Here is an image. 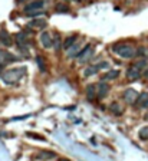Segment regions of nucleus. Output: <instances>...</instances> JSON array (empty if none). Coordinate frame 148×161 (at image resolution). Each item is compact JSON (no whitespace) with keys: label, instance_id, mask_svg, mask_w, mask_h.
Masks as SVG:
<instances>
[{"label":"nucleus","instance_id":"nucleus-8","mask_svg":"<svg viewBox=\"0 0 148 161\" xmlns=\"http://www.w3.org/2000/svg\"><path fill=\"white\" fill-rule=\"evenodd\" d=\"M16 59L17 58H15L13 55H10L9 52H2V50H0V66H5L6 63L16 61Z\"/></svg>","mask_w":148,"mask_h":161},{"label":"nucleus","instance_id":"nucleus-7","mask_svg":"<svg viewBox=\"0 0 148 161\" xmlns=\"http://www.w3.org/2000/svg\"><path fill=\"white\" fill-rule=\"evenodd\" d=\"M140 76H141V71H140L138 68H135L134 65L126 71V78L130 79V81H137Z\"/></svg>","mask_w":148,"mask_h":161},{"label":"nucleus","instance_id":"nucleus-24","mask_svg":"<svg viewBox=\"0 0 148 161\" xmlns=\"http://www.w3.org/2000/svg\"><path fill=\"white\" fill-rule=\"evenodd\" d=\"M98 68L99 69H108V68H109V63H108V62H101V63H98Z\"/></svg>","mask_w":148,"mask_h":161},{"label":"nucleus","instance_id":"nucleus-15","mask_svg":"<svg viewBox=\"0 0 148 161\" xmlns=\"http://www.w3.org/2000/svg\"><path fill=\"white\" fill-rule=\"evenodd\" d=\"M95 94H96V86L95 85H88L86 86V95H88L89 99H92L95 96Z\"/></svg>","mask_w":148,"mask_h":161},{"label":"nucleus","instance_id":"nucleus-10","mask_svg":"<svg viewBox=\"0 0 148 161\" xmlns=\"http://www.w3.org/2000/svg\"><path fill=\"white\" fill-rule=\"evenodd\" d=\"M46 20L45 19H36V20H32V22H29V26L30 28H39V29H43L46 28Z\"/></svg>","mask_w":148,"mask_h":161},{"label":"nucleus","instance_id":"nucleus-12","mask_svg":"<svg viewBox=\"0 0 148 161\" xmlns=\"http://www.w3.org/2000/svg\"><path fill=\"white\" fill-rule=\"evenodd\" d=\"M99 71V68H98V65H91V66H88L85 71H83V76H92V75H95V73Z\"/></svg>","mask_w":148,"mask_h":161},{"label":"nucleus","instance_id":"nucleus-21","mask_svg":"<svg viewBox=\"0 0 148 161\" xmlns=\"http://www.w3.org/2000/svg\"><path fill=\"white\" fill-rule=\"evenodd\" d=\"M135 56H143L144 59H145V58H147L148 56V48H140V49H137V55Z\"/></svg>","mask_w":148,"mask_h":161},{"label":"nucleus","instance_id":"nucleus-18","mask_svg":"<svg viewBox=\"0 0 148 161\" xmlns=\"http://www.w3.org/2000/svg\"><path fill=\"white\" fill-rule=\"evenodd\" d=\"M138 135H140V138L144 139V141H147L148 139V127H144L140 129V132H138Z\"/></svg>","mask_w":148,"mask_h":161},{"label":"nucleus","instance_id":"nucleus-16","mask_svg":"<svg viewBox=\"0 0 148 161\" xmlns=\"http://www.w3.org/2000/svg\"><path fill=\"white\" fill-rule=\"evenodd\" d=\"M134 66H135V68H138L140 71H144V69L147 68V59H144V58H143L141 61L135 62V63H134Z\"/></svg>","mask_w":148,"mask_h":161},{"label":"nucleus","instance_id":"nucleus-6","mask_svg":"<svg viewBox=\"0 0 148 161\" xmlns=\"http://www.w3.org/2000/svg\"><path fill=\"white\" fill-rule=\"evenodd\" d=\"M108 92H109V86H108V83L99 82L98 85H96V95H98L99 99L105 98V96L108 95Z\"/></svg>","mask_w":148,"mask_h":161},{"label":"nucleus","instance_id":"nucleus-20","mask_svg":"<svg viewBox=\"0 0 148 161\" xmlns=\"http://www.w3.org/2000/svg\"><path fill=\"white\" fill-rule=\"evenodd\" d=\"M36 62H38L39 69H40L42 72H45V71H46V65H45V59H43V58H42V56H38V58H36Z\"/></svg>","mask_w":148,"mask_h":161},{"label":"nucleus","instance_id":"nucleus-9","mask_svg":"<svg viewBox=\"0 0 148 161\" xmlns=\"http://www.w3.org/2000/svg\"><path fill=\"white\" fill-rule=\"evenodd\" d=\"M0 40H2V43L5 45V46H12V43H13L12 36L9 35L7 30H5V29H2V30H0Z\"/></svg>","mask_w":148,"mask_h":161},{"label":"nucleus","instance_id":"nucleus-28","mask_svg":"<svg viewBox=\"0 0 148 161\" xmlns=\"http://www.w3.org/2000/svg\"><path fill=\"white\" fill-rule=\"evenodd\" d=\"M144 76H145V78H148V71H145V73H144Z\"/></svg>","mask_w":148,"mask_h":161},{"label":"nucleus","instance_id":"nucleus-11","mask_svg":"<svg viewBox=\"0 0 148 161\" xmlns=\"http://www.w3.org/2000/svg\"><path fill=\"white\" fill-rule=\"evenodd\" d=\"M119 76V71L118 69H112V71H109V72H106L102 76V79H106V81H112V79H116Z\"/></svg>","mask_w":148,"mask_h":161},{"label":"nucleus","instance_id":"nucleus-1","mask_svg":"<svg viewBox=\"0 0 148 161\" xmlns=\"http://www.w3.org/2000/svg\"><path fill=\"white\" fill-rule=\"evenodd\" d=\"M26 73V68H15V69H9L2 75V81L7 85H15L20 79L25 76Z\"/></svg>","mask_w":148,"mask_h":161},{"label":"nucleus","instance_id":"nucleus-13","mask_svg":"<svg viewBox=\"0 0 148 161\" xmlns=\"http://www.w3.org/2000/svg\"><path fill=\"white\" fill-rule=\"evenodd\" d=\"M109 109L112 111V114H115V115H121V114H122V108H121V105L118 102H112L109 106Z\"/></svg>","mask_w":148,"mask_h":161},{"label":"nucleus","instance_id":"nucleus-5","mask_svg":"<svg viewBox=\"0 0 148 161\" xmlns=\"http://www.w3.org/2000/svg\"><path fill=\"white\" fill-rule=\"evenodd\" d=\"M45 6V2L43 0H33L32 3H28L25 6V13H29V12H33V10H39Z\"/></svg>","mask_w":148,"mask_h":161},{"label":"nucleus","instance_id":"nucleus-22","mask_svg":"<svg viewBox=\"0 0 148 161\" xmlns=\"http://www.w3.org/2000/svg\"><path fill=\"white\" fill-rule=\"evenodd\" d=\"M148 99V94L147 92H143L141 95H138V99H137V102H135V105H141L144 101H147Z\"/></svg>","mask_w":148,"mask_h":161},{"label":"nucleus","instance_id":"nucleus-26","mask_svg":"<svg viewBox=\"0 0 148 161\" xmlns=\"http://www.w3.org/2000/svg\"><path fill=\"white\" fill-rule=\"evenodd\" d=\"M140 106H141V108H148V99H147V101H144V102H143V104H141Z\"/></svg>","mask_w":148,"mask_h":161},{"label":"nucleus","instance_id":"nucleus-29","mask_svg":"<svg viewBox=\"0 0 148 161\" xmlns=\"http://www.w3.org/2000/svg\"><path fill=\"white\" fill-rule=\"evenodd\" d=\"M73 2H81V0H73Z\"/></svg>","mask_w":148,"mask_h":161},{"label":"nucleus","instance_id":"nucleus-4","mask_svg":"<svg viewBox=\"0 0 148 161\" xmlns=\"http://www.w3.org/2000/svg\"><path fill=\"white\" fill-rule=\"evenodd\" d=\"M39 39H40V43H42L45 49H49V48L53 46V39H52V35L49 32H42Z\"/></svg>","mask_w":148,"mask_h":161},{"label":"nucleus","instance_id":"nucleus-19","mask_svg":"<svg viewBox=\"0 0 148 161\" xmlns=\"http://www.w3.org/2000/svg\"><path fill=\"white\" fill-rule=\"evenodd\" d=\"M29 17H38V16H43L45 15V10L43 9H39V10H33V12H29L26 13Z\"/></svg>","mask_w":148,"mask_h":161},{"label":"nucleus","instance_id":"nucleus-17","mask_svg":"<svg viewBox=\"0 0 148 161\" xmlns=\"http://www.w3.org/2000/svg\"><path fill=\"white\" fill-rule=\"evenodd\" d=\"M56 13H68L69 12V7H68V5H56Z\"/></svg>","mask_w":148,"mask_h":161},{"label":"nucleus","instance_id":"nucleus-25","mask_svg":"<svg viewBox=\"0 0 148 161\" xmlns=\"http://www.w3.org/2000/svg\"><path fill=\"white\" fill-rule=\"evenodd\" d=\"M29 137H33V138H38V139H42V141H43V137H42V135H38V134H28Z\"/></svg>","mask_w":148,"mask_h":161},{"label":"nucleus","instance_id":"nucleus-27","mask_svg":"<svg viewBox=\"0 0 148 161\" xmlns=\"http://www.w3.org/2000/svg\"><path fill=\"white\" fill-rule=\"evenodd\" d=\"M58 161H71V160H68V158H59Z\"/></svg>","mask_w":148,"mask_h":161},{"label":"nucleus","instance_id":"nucleus-14","mask_svg":"<svg viewBox=\"0 0 148 161\" xmlns=\"http://www.w3.org/2000/svg\"><path fill=\"white\" fill-rule=\"evenodd\" d=\"M75 40H76V35H73V36H69V38L65 40V43H63V48H65V49H71V46H73V45H75Z\"/></svg>","mask_w":148,"mask_h":161},{"label":"nucleus","instance_id":"nucleus-3","mask_svg":"<svg viewBox=\"0 0 148 161\" xmlns=\"http://www.w3.org/2000/svg\"><path fill=\"white\" fill-rule=\"evenodd\" d=\"M124 101H125L126 104H132V105H135V102H137L138 99V94L135 89H126L125 92H124Z\"/></svg>","mask_w":148,"mask_h":161},{"label":"nucleus","instance_id":"nucleus-2","mask_svg":"<svg viewBox=\"0 0 148 161\" xmlns=\"http://www.w3.org/2000/svg\"><path fill=\"white\" fill-rule=\"evenodd\" d=\"M112 50H114V53H116L124 59H131V58L137 55V50L134 49V46L126 43H115L112 46Z\"/></svg>","mask_w":148,"mask_h":161},{"label":"nucleus","instance_id":"nucleus-23","mask_svg":"<svg viewBox=\"0 0 148 161\" xmlns=\"http://www.w3.org/2000/svg\"><path fill=\"white\" fill-rule=\"evenodd\" d=\"M62 39H60V36L59 35H56V38H55V40H53V48H55L56 50H59L60 49V46H62Z\"/></svg>","mask_w":148,"mask_h":161}]
</instances>
